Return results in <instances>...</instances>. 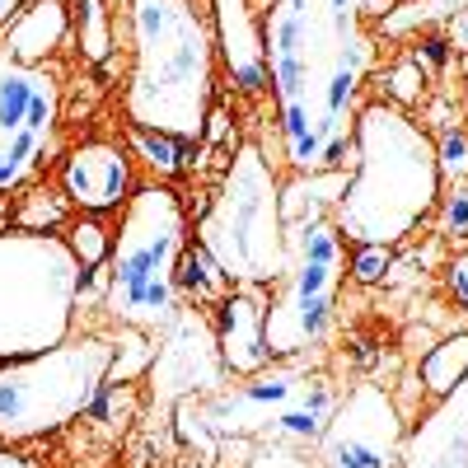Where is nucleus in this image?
Returning <instances> with one entry per match:
<instances>
[{
    "label": "nucleus",
    "mask_w": 468,
    "mask_h": 468,
    "mask_svg": "<svg viewBox=\"0 0 468 468\" xmlns=\"http://www.w3.org/2000/svg\"><path fill=\"white\" fill-rule=\"evenodd\" d=\"M258 24L286 165L295 174L337 169L375 66L366 0H267Z\"/></svg>",
    "instance_id": "nucleus-1"
},
{
    "label": "nucleus",
    "mask_w": 468,
    "mask_h": 468,
    "mask_svg": "<svg viewBox=\"0 0 468 468\" xmlns=\"http://www.w3.org/2000/svg\"><path fill=\"white\" fill-rule=\"evenodd\" d=\"M351 178L333 202V225L356 249H394L445 202L436 136L394 99H366L351 122Z\"/></svg>",
    "instance_id": "nucleus-2"
},
{
    "label": "nucleus",
    "mask_w": 468,
    "mask_h": 468,
    "mask_svg": "<svg viewBox=\"0 0 468 468\" xmlns=\"http://www.w3.org/2000/svg\"><path fill=\"white\" fill-rule=\"evenodd\" d=\"M127 43L122 108L132 127L174 145H197L216 103V24L202 0H122Z\"/></svg>",
    "instance_id": "nucleus-3"
},
{
    "label": "nucleus",
    "mask_w": 468,
    "mask_h": 468,
    "mask_svg": "<svg viewBox=\"0 0 468 468\" xmlns=\"http://www.w3.org/2000/svg\"><path fill=\"white\" fill-rule=\"evenodd\" d=\"M187 258V211L165 183L136 187L103 262V314L127 333H160L178 314Z\"/></svg>",
    "instance_id": "nucleus-4"
},
{
    "label": "nucleus",
    "mask_w": 468,
    "mask_h": 468,
    "mask_svg": "<svg viewBox=\"0 0 468 468\" xmlns=\"http://www.w3.org/2000/svg\"><path fill=\"white\" fill-rule=\"evenodd\" d=\"M197 249L229 286H271L286 267L282 178L258 141H239L197 225Z\"/></svg>",
    "instance_id": "nucleus-5"
},
{
    "label": "nucleus",
    "mask_w": 468,
    "mask_h": 468,
    "mask_svg": "<svg viewBox=\"0 0 468 468\" xmlns=\"http://www.w3.org/2000/svg\"><path fill=\"white\" fill-rule=\"evenodd\" d=\"M90 271L52 229H0V361L37 356L75 333Z\"/></svg>",
    "instance_id": "nucleus-6"
},
{
    "label": "nucleus",
    "mask_w": 468,
    "mask_h": 468,
    "mask_svg": "<svg viewBox=\"0 0 468 468\" xmlns=\"http://www.w3.org/2000/svg\"><path fill=\"white\" fill-rule=\"evenodd\" d=\"M117 370V342L70 333L37 356L0 361V445H33L85 417Z\"/></svg>",
    "instance_id": "nucleus-7"
},
{
    "label": "nucleus",
    "mask_w": 468,
    "mask_h": 468,
    "mask_svg": "<svg viewBox=\"0 0 468 468\" xmlns=\"http://www.w3.org/2000/svg\"><path fill=\"white\" fill-rule=\"evenodd\" d=\"M346 282V239L333 216H300L286 225V267L267 295L271 361H300L328 342L337 324V295Z\"/></svg>",
    "instance_id": "nucleus-8"
},
{
    "label": "nucleus",
    "mask_w": 468,
    "mask_h": 468,
    "mask_svg": "<svg viewBox=\"0 0 468 468\" xmlns=\"http://www.w3.org/2000/svg\"><path fill=\"white\" fill-rule=\"evenodd\" d=\"M319 375H309L300 366H267L258 375H244L207 399H187L178 403L174 421L178 436L197 450H220L229 441L239 445H282V426L286 412L309 394V384Z\"/></svg>",
    "instance_id": "nucleus-9"
},
{
    "label": "nucleus",
    "mask_w": 468,
    "mask_h": 468,
    "mask_svg": "<svg viewBox=\"0 0 468 468\" xmlns=\"http://www.w3.org/2000/svg\"><path fill=\"white\" fill-rule=\"evenodd\" d=\"M61 80L43 61H19L0 48V197L24 187L57 145Z\"/></svg>",
    "instance_id": "nucleus-10"
},
{
    "label": "nucleus",
    "mask_w": 468,
    "mask_h": 468,
    "mask_svg": "<svg viewBox=\"0 0 468 468\" xmlns=\"http://www.w3.org/2000/svg\"><path fill=\"white\" fill-rule=\"evenodd\" d=\"M403 445L408 421L399 399L384 384L361 379L346 394H337L309 454L319 468H403Z\"/></svg>",
    "instance_id": "nucleus-11"
},
{
    "label": "nucleus",
    "mask_w": 468,
    "mask_h": 468,
    "mask_svg": "<svg viewBox=\"0 0 468 468\" xmlns=\"http://www.w3.org/2000/svg\"><path fill=\"white\" fill-rule=\"evenodd\" d=\"M229 384L216 324L192 304H178V314L160 328V351L150 361V408L154 417H174L178 403L207 399Z\"/></svg>",
    "instance_id": "nucleus-12"
},
{
    "label": "nucleus",
    "mask_w": 468,
    "mask_h": 468,
    "mask_svg": "<svg viewBox=\"0 0 468 468\" xmlns=\"http://www.w3.org/2000/svg\"><path fill=\"white\" fill-rule=\"evenodd\" d=\"M61 192L85 216L127 207L132 197V154L112 141H80L61 165Z\"/></svg>",
    "instance_id": "nucleus-13"
},
{
    "label": "nucleus",
    "mask_w": 468,
    "mask_h": 468,
    "mask_svg": "<svg viewBox=\"0 0 468 468\" xmlns=\"http://www.w3.org/2000/svg\"><path fill=\"white\" fill-rule=\"evenodd\" d=\"M403 468H468V375L408 426Z\"/></svg>",
    "instance_id": "nucleus-14"
},
{
    "label": "nucleus",
    "mask_w": 468,
    "mask_h": 468,
    "mask_svg": "<svg viewBox=\"0 0 468 468\" xmlns=\"http://www.w3.org/2000/svg\"><path fill=\"white\" fill-rule=\"evenodd\" d=\"M267 295L271 286H229V295L220 300V319H216V342H220V356L225 370L234 379L258 375L271 366V351H267Z\"/></svg>",
    "instance_id": "nucleus-15"
},
{
    "label": "nucleus",
    "mask_w": 468,
    "mask_h": 468,
    "mask_svg": "<svg viewBox=\"0 0 468 468\" xmlns=\"http://www.w3.org/2000/svg\"><path fill=\"white\" fill-rule=\"evenodd\" d=\"M216 5V48L225 52V66L244 94H258L267 85V57H262V24L249 10V0H211Z\"/></svg>",
    "instance_id": "nucleus-16"
},
{
    "label": "nucleus",
    "mask_w": 468,
    "mask_h": 468,
    "mask_svg": "<svg viewBox=\"0 0 468 468\" xmlns=\"http://www.w3.org/2000/svg\"><path fill=\"white\" fill-rule=\"evenodd\" d=\"M61 37H66V10L57 5V0H43V5L24 10V15L10 24L5 48H10L19 61H37L43 52H52Z\"/></svg>",
    "instance_id": "nucleus-17"
},
{
    "label": "nucleus",
    "mask_w": 468,
    "mask_h": 468,
    "mask_svg": "<svg viewBox=\"0 0 468 468\" xmlns=\"http://www.w3.org/2000/svg\"><path fill=\"white\" fill-rule=\"evenodd\" d=\"M463 375H468V333H463V337H450V342H441V346H431V356L421 361V384L431 388L436 399L445 394V388H454Z\"/></svg>",
    "instance_id": "nucleus-18"
},
{
    "label": "nucleus",
    "mask_w": 468,
    "mask_h": 468,
    "mask_svg": "<svg viewBox=\"0 0 468 468\" xmlns=\"http://www.w3.org/2000/svg\"><path fill=\"white\" fill-rule=\"evenodd\" d=\"M66 244L75 249V258H80V267H85V271H99V267L108 262V234L99 229V220H94V216L75 220V225H70V239H66Z\"/></svg>",
    "instance_id": "nucleus-19"
},
{
    "label": "nucleus",
    "mask_w": 468,
    "mask_h": 468,
    "mask_svg": "<svg viewBox=\"0 0 468 468\" xmlns=\"http://www.w3.org/2000/svg\"><path fill=\"white\" fill-rule=\"evenodd\" d=\"M239 468H319V463L309 450H295V445H253Z\"/></svg>",
    "instance_id": "nucleus-20"
},
{
    "label": "nucleus",
    "mask_w": 468,
    "mask_h": 468,
    "mask_svg": "<svg viewBox=\"0 0 468 468\" xmlns=\"http://www.w3.org/2000/svg\"><path fill=\"white\" fill-rule=\"evenodd\" d=\"M80 52H90V61H108V33H103V10L99 0H85V15H80Z\"/></svg>",
    "instance_id": "nucleus-21"
},
{
    "label": "nucleus",
    "mask_w": 468,
    "mask_h": 468,
    "mask_svg": "<svg viewBox=\"0 0 468 468\" xmlns=\"http://www.w3.org/2000/svg\"><path fill=\"white\" fill-rule=\"evenodd\" d=\"M445 282H450V295L468 309V249L454 253V262H450V271H445Z\"/></svg>",
    "instance_id": "nucleus-22"
},
{
    "label": "nucleus",
    "mask_w": 468,
    "mask_h": 468,
    "mask_svg": "<svg viewBox=\"0 0 468 468\" xmlns=\"http://www.w3.org/2000/svg\"><path fill=\"white\" fill-rule=\"evenodd\" d=\"M24 15V0H0V28H10Z\"/></svg>",
    "instance_id": "nucleus-23"
},
{
    "label": "nucleus",
    "mask_w": 468,
    "mask_h": 468,
    "mask_svg": "<svg viewBox=\"0 0 468 468\" xmlns=\"http://www.w3.org/2000/svg\"><path fill=\"white\" fill-rule=\"evenodd\" d=\"M178 468H211V463H202V459H187V463H178Z\"/></svg>",
    "instance_id": "nucleus-24"
},
{
    "label": "nucleus",
    "mask_w": 468,
    "mask_h": 468,
    "mask_svg": "<svg viewBox=\"0 0 468 468\" xmlns=\"http://www.w3.org/2000/svg\"><path fill=\"white\" fill-rule=\"evenodd\" d=\"M366 5H370V0H366Z\"/></svg>",
    "instance_id": "nucleus-25"
}]
</instances>
